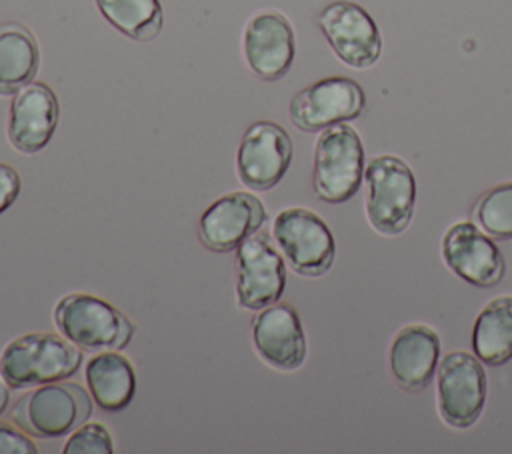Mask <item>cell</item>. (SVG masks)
<instances>
[{
	"label": "cell",
	"mask_w": 512,
	"mask_h": 454,
	"mask_svg": "<svg viewBox=\"0 0 512 454\" xmlns=\"http://www.w3.org/2000/svg\"><path fill=\"white\" fill-rule=\"evenodd\" d=\"M256 354L276 370H296L306 360V336L298 312L286 302H274L252 318Z\"/></svg>",
	"instance_id": "2e32d148"
},
{
	"label": "cell",
	"mask_w": 512,
	"mask_h": 454,
	"mask_svg": "<svg viewBox=\"0 0 512 454\" xmlns=\"http://www.w3.org/2000/svg\"><path fill=\"white\" fill-rule=\"evenodd\" d=\"M56 330L86 352L122 350L134 336L130 318L100 296L70 292L52 312Z\"/></svg>",
	"instance_id": "3957f363"
},
{
	"label": "cell",
	"mask_w": 512,
	"mask_h": 454,
	"mask_svg": "<svg viewBox=\"0 0 512 454\" xmlns=\"http://www.w3.org/2000/svg\"><path fill=\"white\" fill-rule=\"evenodd\" d=\"M20 174L14 166L0 162V214L6 212L20 194Z\"/></svg>",
	"instance_id": "d4e9b609"
},
{
	"label": "cell",
	"mask_w": 512,
	"mask_h": 454,
	"mask_svg": "<svg viewBox=\"0 0 512 454\" xmlns=\"http://www.w3.org/2000/svg\"><path fill=\"white\" fill-rule=\"evenodd\" d=\"M64 454H112L114 440L106 426L98 422H82L68 434L62 446Z\"/></svg>",
	"instance_id": "603a6c76"
},
{
	"label": "cell",
	"mask_w": 512,
	"mask_h": 454,
	"mask_svg": "<svg viewBox=\"0 0 512 454\" xmlns=\"http://www.w3.org/2000/svg\"><path fill=\"white\" fill-rule=\"evenodd\" d=\"M366 216L382 236L406 230L416 204V180L410 166L394 154L374 156L364 168Z\"/></svg>",
	"instance_id": "277c9868"
},
{
	"label": "cell",
	"mask_w": 512,
	"mask_h": 454,
	"mask_svg": "<svg viewBox=\"0 0 512 454\" xmlns=\"http://www.w3.org/2000/svg\"><path fill=\"white\" fill-rule=\"evenodd\" d=\"M440 360V338L426 324L400 328L390 344V372L406 392H422L434 378Z\"/></svg>",
	"instance_id": "e0dca14e"
},
{
	"label": "cell",
	"mask_w": 512,
	"mask_h": 454,
	"mask_svg": "<svg viewBox=\"0 0 512 454\" xmlns=\"http://www.w3.org/2000/svg\"><path fill=\"white\" fill-rule=\"evenodd\" d=\"M486 392V372L476 354L450 352L438 362L436 404L448 426L470 428L484 410Z\"/></svg>",
	"instance_id": "52a82bcc"
},
{
	"label": "cell",
	"mask_w": 512,
	"mask_h": 454,
	"mask_svg": "<svg viewBox=\"0 0 512 454\" xmlns=\"http://www.w3.org/2000/svg\"><path fill=\"white\" fill-rule=\"evenodd\" d=\"M266 222V208L252 192H228L216 198L198 220V236L210 252H232Z\"/></svg>",
	"instance_id": "5bb4252c"
},
{
	"label": "cell",
	"mask_w": 512,
	"mask_h": 454,
	"mask_svg": "<svg viewBox=\"0 0 512 454\" xmlns=\"http://www.w3.org/2000/svg\"><path fill=\"white\" fill-rule=\"evenodd\" d=\"M38 448L26 432L18 426L0 422V454H36Z\"/></svg>",
	"instance_id": "cb8c5ba5"
},
{
	"label": "cell",
	"mask_w": 512,
	"mask_h": 454,
	"mask_svg": "<svg viewBox=\"0 0 512 454\" xmlns=\"http://www.w3.org/2000/svg\"><path fill=\"white\" fill-rule=\"evenodd\" d=\"M98 12L124 36L148 42L164 24L160 0H94Z\"/></svg>",
	"instance_id": "44dd1931"
},
{
	"label": "cell",
	"mask_w": 512,
	"mask_h": 454,
	"mask_svg": "<svg viewBox=\"0 0 512 454\" xmlns=\"http://www.w3.org/2000/svg\"><path fill=\"white\" fill-rule=\"evenodd\" d=\"M60 118V104L54 90L44 82H30L10 102L6 134L14 150L36 154L52 140Z\"/></svg>",
	"instance_id": "9a60e30c"
},
{
	"label": "cell",
	"mask_w": 512,
	"mask_h": 454,
	"mask_svg": "<svg viewBox=\"0 0 512 454\" xmlns=\"http://www.w3.org/2000/svg\"><path fill=\"white\" fill-rule=\"evenodd\" d=\"M292 162V138L272 120L252 122L238 144L236 174L242 186L266 192L288 172Z\"/></svg>",
	"instance_id": "30bf717a"
},
{
	"label": "cell",
	"mask_w": 512,
	"mask_h": 454,
	"mask_svg": "<svg viewBox=\"0 0 512 454\" xmlns=\"http://www.w3.org/2000/svg\"><path fill=\"white\" fill-rule=\"evenodd\" d=\"M92 414V396L80 384L58 380L26 390L8 412L14 426L32 438L54 440L70 434Z\"/></svg>",
	"instance_id": "7a4b0ae2"
},
{
	"label": "cell",
	"mask_w": 512,
	"mask_h": 454,
	"mask_svg": "<svg viewBox=\"0 0 512 454\" xmlns=\"http://www.w3.org/2000/svg\"><path fill=\"white\" fill-rule=\"evenodd\" d=\"M318 26L332 52L346 66L364 70L380 58L382 38L378 26L362 6L336 0L318 14Z\"/></svg>",
	"instance_id": "8fae6325"
},
{
	"label": "cell",
	"mask_w": 512,
	"mask_h": 454,
	"mask_svg": "<svg viewBox=\"0 0 512 454\" xmlns=\"http://www.w3.org/2000/svg\"><path fill=\"white\" fill-rule=\"evenodd\" d=\"M86 386L104 412H122L130 406L136 392V372L120 350H102L92 356L84 370Z\"/></svg>",
	"instance_id": "ac0fdd59"
},
{
	"label": "cell",
	"mask_w": 512,
	"mask_h": 454,
	"mask_svg": "<svg viewBox=\"0 0 512 454\" xmlns=\"http://www.w3.org/2000/svg\"><path fill=\"white\" fill-rule=\"evenodd\" d=\"M366 96L362 86L346 76H328L296 92L290 100V120L302 132H320L328 126L354 120L362 114Z\"/></svg>",
	"instance_id": "9c48e42d"
},
{
	"label": "cell",
	"mask_w": 512,
	"mask_h": 454,
	"mask_svg": "<svg viewBox=\"0 0 512 454\" xmlns=\"http://www.w3.org/2000/svg\"><path fill=\"white\" fill-rule=\"evenodd\" d=\"M476 224L494 240L512 238V182L486 190L474 206Z\"/></svg>",
	"instance_id": "7402d4cb"
},
{
	"label": "cell",
	"mask_w": 512,
	"mask_h": 454,
	"mask_svg": "<svg viewBox=\"0 0 512 454\" xmlns=\"http://www.w3.org/2000/svg\"><path fill=\"white\" fill-rule=\"evenodd\" d=\"M442 258L458 278L476 288L500 284L506 272L504 256L494 238L472 222H456L446 230Z\"/></svg>",
	"instance_id": "7c38bea8"
},
{
	"label": "cell",
	"mask_w": 512,
	"mask_h": 454,
	"mask_svg": "<svg viewBox=\"0 0 512 454\" xmlns=\"http://www.w3.org/2000/svg\"><path fill=\"white\" fill-rule=\"evenodd\" d=\"M6 404H8V386L0 378V414L6 410Z\"/></svg>",
	"instance_id": "484cf974"
},
{
	"label": "cell",
	"mask_w": 512,
	"mask_h": 454,
	"mask_svg": "<svg viewBox=\"0 0 512 454\" xmlns=\"http://www.w3.org/2000/svg\"><path fill=\"white\" fill-rule=\"evenodd\" d=\"M472 350L488 366H502L512 360V296H496L478 312L472 328Z\"/></svg>",
	"instance_id": "ffe728a7"
},
{
	"label": "cell",
	"mask_w": 512,
	"mask_h": 454,
	"mask_svg": "<svg viewBox=\"0 0 512 454\" xmlns=\"http://www.w3.org/2000/svg\"><path fill=\"white\" fill-rule=\"evenodd\" d=\"M82 350L62 334L28 332L0 352V378L12 390H26L74 376Z\"/></svg>",
	"instance_id": "6da1fadb"
},
{
	"label": "cell",
	"mask_w": 512,
	"mask_h": 454,
	"mask_svg": "<svg viewBox=\"0 0 512 454\" xmlns=\"http://www.w3.org/2000/svg\"><path fill=\"white\" fill-rule=\"evenodd\" d=\"M242 54L260 80L274 82L286 76L296 54L290 20L278 10L256 12L244 26Z\"/></svg>",
	"instance_id": "4fadbf2b"
},
{
	"label": "cell",
	"mask_w": 512,
	"mask_h": 454,
	"mask_svg": "<svg viewBox=\"0 0 512 454\" xmlns=\"http://www.w3.org/2000/svg\"><path fill=\"white\" fill-rule=\"evenodd\" d=\"M364 146L358 132L346 124L320 130L314 146V194L328 204L350 200L364 178Z\"/></svg>",
	"instance_id": "5b68a950"
},
{
	"label": "cell",
	"mask_w": 512,
	"mask_h": 454,
	"mask_svg": "<svg viewBox=\"0 0 512 454\" xmlns=\"http://www.w3.org/2000/svg\"><path fill=\"white\" fill-rule=\"evenodd\" d=\"M40 48L28 26L0 24V96H14L38 74Z\"/></svg>",
	"instance_id": "d6986e66"
},
{
	"label": "cell",
	"mask_w": 512,
	"mask_h": 454,
	"mask_svg": "<svg viewBox=\"0 0 512 454\" xmlns=\"http://www.w3.org/2000/svg\"><path fill=\"white\" fill-rule=\"evenodd\" d=\"M286 288V262L270 234L256 230L236 248V300L258 312L280 300Z\"/></svg>",
	"instance_id": "ba28073f"
},
{
	"label": "cell",
	"mask_w": 512,
	"mask_h": 454,
	"mask_svg": "<svg viewBox=\"0 0 512 454\" xmlns=\"http://www.w3.org/2000/svg\"><path fill=\"white\" fill-rule=\"evenodd\" d=\"M272 236L296 274L318 278L332 268L336 240L316 212L300 206L280 210L272 222Z\"/></svg>",
	"instance_id": "8992f818"
}]
</instances>
